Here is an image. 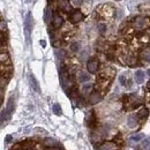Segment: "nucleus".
<instances>
[{"label":"nucleus","mask_w":150,"mask_h":150,"mask_svg":"<svg viewBox=\"0 0 150 150\" xmlns=\"http://www.w3.org/2000/svg\"><path fill=\"white\" fill-rule=\"evenodd\" d=\"M149 25H150V20L148 18H144V16H137L135 19V21H134V28L137 31L144 30Z\"/></svg>","instance_id":"obj_1"},{"label":"nucleus","mask_w":150,"mask_h":150,"mask_svg":"<svg viewBox=\"0 0 150 150\" xmlns=\"http://www.w3.org/2000/svg\"><path fill=\"white\" fill-rule=\"evenodd\" d=\"M31 29H33V18H31V13L29 12L27 14V16H25V20H24V34H25V38H27L28 43L30 42Z\"/></svg>","instance_id":"obj_2"},{"label":"nucleus","mask_w":150,"mask_h":150,"mask_svg":"<svg viewBox=\"0 0 150 150\" xmlns=\"http://www.w3.org/2000/svg\"><path fill=\"white\" fill-rule=\"evenodd\" d=\"M98 67H99V62H98V60L95 59V58H91V59L88 61V64H87V69H88V72L91 73V74H94V73H96V72L98 71Z\"/></svg>","instance_id":"obj_3"},{"label":"nucleus","mask_w":150,"mask_h":150,"mask_svg":"<svg viewBox=\"0 0 150 150\" xmlns=\"http://www.w3.org/2000/svg\"><path fill=\"white\" fill-rule=\"evenodd\" d=\"M97 150H118V144L112 141H108V142H104L103 144H100L97 148Z\"/></svg>","instance_id":"obj_4"},{"label":"nucleus","mask_w":150,"mask_h":150,"mask_svg":"<svg viewBox=\"0 0 150 150\" xmlns=\"http://www.w3.org/2000/svg\"><path fill=\"white\" fill-rule=\"evenodd\" d=\"M69 20H71L72 23H79L80 21L83 20V14H82L80 11H74V12L71 14Z\"/></svg>","instance_id":"obj_5"},{"label":"nucleus","mask_w":150,"mask_h":150,"mask_svg":"<svg viewBox=\"0 0 150 150\" xmlns=\"http://www.w3.org/2000/svg\"><path fill=\"white\" fill-rule=\"evenodd\" d=\"M14 109H15V100H14V96H11L8 102H7V108H6V111L8 113V117L12 115V113L14 112Z\"/></svg>","instance_id":"obj_6"},{"label":"nucleus","mask_w":150,"mask_h":150,"mask_svg":"<svg viewBox=\"0 0 150 150\" xmlns=\"http://www.w3.org/2000/svg\"><path fill=\"white\" fill-rule=\"evenodd\" d=\"M29 83H30V86H31V88L36 91V93H40V88H39V84H38L37 80H36V77L34 76L33 74L29 75Z\"/></svg>","instance_id":"obj_7"},{"label":"nucleus","mask_w":150,"mask_h":150,"mask_svg":"<svg viewBox=\"0 0 150 150\" xmlns=\"http://www.w3.org/2000/svg\"><path fill=\"white\" fill-rule=\"evenodd\" d=\"M102 100V96H100V94H98L97 91L96 93H93V94H90V96H89V103L90 104H97V103H99Z\"/></svg>","instance_id":"obj_8"},{"label":"nucleus","mask_w":150,"mask_h":150,"mask_svg":"<svg viewBox=\"0 0 150 150\" xmlns=\"http://www.w3.org/2000/svg\"><path fill=\"white\" fill-rule=\"evenodd\" d=\"M58 6L62 11H66V12H69L71 11V4H69L68 0H59L58 1Z\"/></svg>","instance_id":"obj_9"},{"label":"nucleus","mask_w":150,"mask_h":150,"mask_svg":"<svg viewBox=\"0 0 150 150\" xmlns=\"http://www.w3.org/2000/svg\"><path fill=\"white\" fill-rule=\"evenodd\" d=\"M43 144L46 148H52V147H56L57 144H58V142L54 139H52V137H46V139L43 140Z\"/></svg>","instance_id":"obj_10"},{"label":"nucleus","mask_w":150,"mask_h":150,"mask_svg":"<svg viewBox=\"0 0 150 150\" xmlns=\"http://www.w3.org/2000/svg\"><path fill=\"white\" fill-rule=\"evenodd\" d=\"M144 77H146V74H144L143 71H136L135 72V81H136V83H139V84L143 83L144 82Z\"/></svg>","instance_id":"obj_11"},{"label":"nucleus","mask_w":150,"mask_h":150,"mask_svg":"<svg viewBox=\"0 0 150 150\" xmlns=\"http://www.w3.org/2000/svg\"><path fill=\"white\" fill-rule=\"evenodd\" d=\"M140 57L141 59H143L144 61H150V47H147V49H143L140 53Z\"/></svg>","instance_id":"obj_12"},{"label":"nucleus","mask_w":150,"mask_h":150,"mask_svg":"<svg viewBox=\"0 0 150 150\" xmlns=\"http://www.w3.org/2000/svg\"><path fill=\"white\" fill-rule=\"evenodd\" d=\"M127 124L131 128H135L137 126V118L135 115H129L127 119Z\"/></svg>","instance_id":"obj_13"},{"label":"nucleus","mask_w":150,"mask_h":150,"mask_svg":"<svg viewBox=\"0 0 150 150\" xmlns=\"http://www.w3.org/2000/svg\"><path fill=\"white\" fill-rule=\"evenodd\" d=\"M62 23H64V20H62V18H61V16L56 15V16L53 18L52 24H53V27H54V28H60V27L62 25Z\"/></svg>","instance_id":"obj_14"},{"label":"nucleus","mask_w":150,"mask_h":150,"mask_svg":"<svg viewBox=\"0 0 150 150\" xmlns=\"http://www.w3.org/2000/svg\"><path fill=\"white\" fill-rule=\"evenodd\" d=\"M77 79H79L80 82H87V81H89V75L86 72H80L77 74Z\"/></svg>","instance_id":"obj_15"},{"label":"nucleus","mask_w":150,"mask_h":150,"mask_svg":"<svg viewBox=\"0 0 150 150\" xmlns=\"http://www.w3.org/2000/svg\"><path fill=\"white\" fill-rule=\"evenodd\" d=\"M0 59H1V65H5V64H8V62H9V57H8L7 53H5L4 51L1 52Z\"/></svg>","instance_id":"obj_16"},{"label":"nucleus","mask_w":150,"mask_h":150,"mask_svg":"<svg viewBox=\"0 0 150 150\" xmlns=\"http://www.w3.org/2000/svg\"><path fill=\"white\" fill-rule=\"evenodd\" d=\"M51 15H52V13L50 12V8H49V7H46V8H45V11H44V21H45L46 23L50 21Z\"/></svg>","instance_id":"obj_17"},{"label":"nucleus","mask_w":150,"mask_h":150,"mask_svg":"<svg viewBox=\"0 0 150 150\" xmlns=\"http://www.w3.org/2000/svg\"><path fill=\"white\" fill-rule=\"evenodd\" d=\"M137 115H139L140 118H147V117L149 115V110L146 109V108H143V109L140 110V112L137 113Z\"/></svg>","instance_id":"obj_18"},{"label":"nucleus","mask_w":150,"mask_h":150,"mask_svg":"<svg viewBox=\"0 0 150 150\" xmlns=\"http://www.w3.org/2000/svg\"><path fill=\"white\" fill-rule=\"evenodd\" d=\"M91 90H93V86L91 84H86L82 88V91H83L84 95H89V93H91Z\"/></svg>","instance_id":"obj_19"},{"label":"nucleus","mask_w":150,"mask_h":150,"mask_svg":"<svg viewBox=\"0 0 150 150\" xmlns=\"http://www.w3.org/2000/svg\"><path fill=\"white\" fill-rule=\"evenodd\" d=\"M95 124H96V120H95L94 112H91V114H90V118L88 119V126L93 128V127H95Z\"/></svg>","instance_id":"obj_20"},{"label":"nucleus","mask_w":150,"mask_h":150,"mask_svg":"<svg viewBox=\"0 0 150 150\" xmlns=\"http://www.w3.org/2000/svg\"><path fill=\"white\" fill-rule=\"evenodd\" d=\"M52 110H53V113H54L56 115H61V113H62L61 108H60V105H59V104H54V105H53V108H52Z\"/></svg>","instance_id":"obj_21"},{"label":"nucleus","mask_w":150,"mask_h":150,"mask_svg":"<svg viewBox=\"0 0 150 150\" xmlns=\"http://www.w3.org/2000/svg\"><path fill=\"white\" fill-rule=\"evenodd\" d=\"M144 137V135L143 134H135V135H132V140L133 141H135V142H137V141H140V140H142Z\"/></svg>","instance_id":"obj_22"},{"label":"nucleus","mask_w":150,"mask_h":150,"mask_svg":"<svg viewBox=\"0 0 150 150\" xmlns=\"http://www.w3.org/2000/svg\"><path fill=\"white\" fill-rule=\"evenodd\" d=\"M69 95H71L72 97H74V98H76V97L79 96V91H77V89H76V88H73V89L71 90V93H69Z\"/></svg>","instance_id":"obj_23"},{"label":"nucleus","mask_w":150,"mask_h":150,"mask_svg":"<svg viewBox=\"0 0 150 150\" xmlns=\"http://www.w3.org/2000/svg\"><path fill=\"white\" fill-rule=\"evenodd\" d=\"M79 47H80V46H79V44H77V43H73V44H71V50H72L73 52H76V51L79 50Z\"/></svg>","instance_id":"obj_24"},{"label":"nucleus","mask_w":150,"mask_h":150,"mask_svg":"<svg viewBox=\"0 0 150 150\" xmlns=\"http://www.w3.org/2000/svg\"><path fill=\"white\" fill-rule=\"evenodd\" d=\"M105 30H106V27H105L104 24H99V25H98V31H99L100 34H104Z\"/></svg>","instance_id":"obj_25"},{"label":"nucleus","mask_w":150,"mask_h":150,"mask_svg":"<svg viewBox=\"0 0 150 150\" xmlns=\"http://www.w3.org/2000/svg\"><path fill=\"white\" fill-rule=\"evenodd\" d=\"M119 81H120V83H121L122 86H126V83H127V80H126V77H125L124 75H120Z\"/></svg>","instance_id":"obj_26"},{"label":"nucleus","mask_w":150,"mask_h":150,"mask_svg":"<svg viewBox=\"0 0 150 150\" xmlns=\"http://www.w3.org/2000/svg\"><path fill=\"white\" fill-rule=\"evenodd\" d=\"M11 150H23V148H22L20 144H16L15 147H13V148H12Z\"/></svg>","instance_id":"obj_27"},{"label":"nucleus","mask_w":150,"mask_h":150,"mask_svg":"<svg viewBox=\"0 0 150 150\" xmlns=\"http://www.w3.org/2000/svg\"><path fill=\"white\" fill-rule=\"evenodd\" d=\"M149 143H150V140H149V139L144 140V141H143V147H148V146H149Z\"/></svg>","instance_id":"obj_28"},{"label":"nucleus","mask_w":150,"mask_h":150,"mask_svg":"<svg viewBox=\"0 0 150 150\" xmlns=\"http://www.w3.org/2000/svg\"><path fill=\"white\" fill-rule=\"evenodd\" d=\"M73 2H74L76 6H79V5H81V2H82V0H73Z\"/></svg>","instance_id":"obj_29"},{"label":"nucleus","mask_w":150,"mask_h":150,"mask_svg":"<svg viewBox=\"0 0 150 150\" xmlns=\"http://www.w3.org/2000/svg\"><path fill=\"white\" fill-rule=\"evenodd\" d=\"M40 45H42L43 47H45V46H46V42H45V40H40Z\"/></svg>","instance_id":"obj_30"},{"label":"nucleus","mask_w":150,"mask_h":150,"mask_svg":"<svg viewBox=\"0 0 150 150\" xmlns=\"http://www.w3.org/2000/svg\"><path fill=\"white\" fill-rule=\"evenodd\" d=\"M45 150H61V149H59V148H57V147H52V148H46Z\"/></svg>","instance_id":"obj_31"},{"label":"nucleus","mask_w":150,"mask_h":150,"mask_svg":"<svg viewBox=\"0 0 150 150\" xmlns=\"http://www.w3.org/2000/svg\"><path fill=\"white\" fill-rule=\"evenodd\" d=\"M11 140H12V136H9V135H8V136L6 137V142H7V143H8V142H11Z\"/></svg>","instance_id":"obj_32"},{"label":"nucleus","mask_w":150,"mask_h":150,"mask_svg":"<svg viewBox=\"0 0 150 150\" xmlns=\"http://www.w3.org/2000/svg\"><path fill=\"white\" fill-rule=\"evenodd\" d=\"M25 150H34L33 148H28V149H25Z\"/></svg>","instance_id":"obj_33"},{"label":"nucleus","mask_w":150,"mask_h":150,"mask_svg":"<svg viewBox=\"0 0 150 150\" xmlns=\"http://www.w3.org/2000/svg\"><path fill=\"white\" fill-rule=\"evenodd\" d=\"M149 87H150V82H149Z\"/></svg>","instance_id":"obj_34"}]
</instances>
